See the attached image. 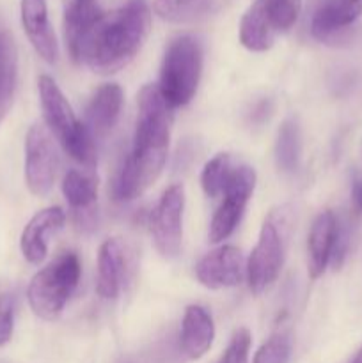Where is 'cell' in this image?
Returning a JSON list of instances; mask_svg holds the SVG:
<instances>
[{"label": "cell", "mask_w": 362, "mask_h": 363, "mask_svg": "<svg viewBox=\"0 0 362 363\" xmlns=\"http://www.w3.org/2000/svg\"><path fill=\"white\" fill-rule=\"evenodd\" d=\"M170 126L172 108L160 94L158 85H144L137 99L133 145L114 183L116 201H133L158 179L169 152Z\"/></svg>", "instance_id": "cell-1"}, {"label": "cell", "mask_w": 362, "mask_h": 363, "mask_svg": "<svg viewBox=\"0 0 362 363\" xmlns=\"http://www.w3.org/2000/svg\"><path fill=\"white\" fill-rule=\"evenodd\" d=\"M151 30V9L144 0H128L119 9L103 13L82 43L77 64L94 73L112 74L135 59Z\"/></svg>", "instance_id": "cell-2"}, {"label": "cell", "mask_w": 362, "mask_h": 363, "mask_svg": "<svg viewBox=\"0 0 362 363\" xmlns=\"http://www.w3.org/2000/svg\"><path fill=\"white\" fill-rule=\"evenodd\" d=\"M202 46L194 35H180L169 43L160 67V94L170 108L192 101L201 82Z\"/></svg>", "instance_id": "cell-3"}, {"label": "cell", "mask_w": 362, "mask_h": 363, "mask_svg": "<svg viewBox=\"0 0 362 363\" xmlns=\"http://www.w3.org/2000/svg\"><path fill=\"white\" fill-rule=\"evenodd\" d=\"M80 273V259L73 252H64L55 261L39 269L27 289L32 312L45 321L59 319L67 300L77 289Z\"/></svg>", "instance_id": "cell-4"}, {"label": "cell", "mask_w": 362, "mask_h": 363, "mask_svg": "<svg viewBox=\"0 0 362 363\" xmlns=\"http://www.w3.org/2000/svg\"><path fill=\"white\" fill-rule=\"evenodd\" d=\"M302 13V0H254L240 21V41L251 52H266Z\"/></svg>", "instance_id": "cell-5"}, {"label": "cell", "mask_w": 362, "mask_h": 363, "mask_svg": "<svg viewBox=\"0 0 362 363\" xmlns=\"http://www.w3.org/2000/svg\"><path fill=\"white\" fill-rule=\"evenodd\" d=\"M290 222L284 211L272 213L259 230L258 245L247 261V280L254 294L268 289L280 275L286 257Z\"/></svg>", "instance_id": "cell-6"}, {"label": "cell", "mask_w": 362, "mask_h": 363, "mask_svg": "<svg viewBox=\"0 0 362 363\" xmlns=\"http://www.w3.org/2000/svg\"><path fill=\"white\" fill-rule=\"evenodd\" d=\"M59 172V152L45 124H34L25 137V183L35 197H46Z\"/></svg>", "instance_id": "cell-7"}, {"label": "cell", "mask_w": 362, "mask_h": 363, "mask_svg": "<svg viewBox=\"0 0 362 363\" xmlns=\"http://www.w3.org/2000/svg\"><path fill=\"white\" fill-rule=\"evenodd\" d=\"M254 188L256 172L252 167L241 165L233 170L229 183L222 194V204L219 206L212 223H209V241L212 243H220V241L227 240L236 230L245 208L254 194Z\"/></svg>", "instance_id": "cell-8"}, {"label": "cell", "mask_w": 362, "mask_h": 363, "mask_svg": "<svg viewBox=\"0 0 362 363\" xmlns=\"http://www.w3.org/2000/svg\"><path fill=\"white\" fill-rule=\"evenodd\" d=\"M185 190L172 184L163 191L151 215V234L155 247L163 257L172 259L180 254L183 243Z\"/></svg>", "instance_id": "cell-9"}, {"label": "cell", "mask_w": 362, "mask_h": 363, "mask_svg": "<svg viewBox=\"0 0 362 363\" xmlns=\"http://www.w3.org/2000/svg\"><path fill=\"white\" fill-rule=\"evenodd\" d=\"M38 91L45 126L64 149L80 130L82 121L77 119L70 101L52 77L41 74L38 78Z\"/></svg>", "instance_id": "cell-10"}, {"label": "cell", "mask_w": 362, "mask_h": 363, "mask_svg": "<svg viewBox=\"0 0 362 363\" xmlns=\"http://www.w3.org/2000/svg\"><path fill=\"white\" fill-rule=\"evenodd\" d=\"M195 277L208 289L240 286L247 279V261L240 248L226 245L206 254L197 262Z\"/></svg>", "instance_id": "cell-11"}, {"label": "cell", "mask_w": 362, "mask_h": 363, "mask_svg": "<svg viewBox=\"0 0 362 363\" xmlns=\"http://www.w3.org/2000/svg\"><path fill=\"white\" fill-rule=\"evenodd\" d=\"M21 25L35 53L45 62L57 64L59 45L55 32L48 20V9L45 0H21Z\"/></svg>", "instance_id": "cell-12"}, {"label": "cell", "mask_w": 362, "mask_h": 363, "mask_svg": "<svg viewBox=\"0 0 362 363\" xmlns=\"http://www.w3.org/2000/svg\"><path fill=\"white\" fill-rule=\"evenodd\" d=\"M64 215L62 208L55 206V208H46L43 211L35 213L31 218V222L25 225L23 233H21L20 248L23 257L31 264H41L48 255V241L52 234L62 229Z\"/></svg>", "instance_id": "cell-13"}, {"label": "cell", "mask_w": 362, "mask_h": 363, "mask_svg": "<svg viewBox=\"0 0 362 363\" xmlns=\"http://www.w3.org/2000/svg\"><path fill=\"white\" fill-rule=\"evenodd\" d=\"M362 16V0H323L311 21L318 41L330 43Z\"/></svg>", "instance_id": "cell-14"}, {"label": "cell", "mask_w": 362, "mask_h": 363, "mask_svg": "<svg viewBox=\"0 0 362 363\" xmlns=\"http://www.w3.org/2000/svg\"><path fill=\"white\" fill-rule=\"evenodd\" d=\"M213 339H215V325L212 315L201 305H190L185 311L183 323H181L180 344L183 353L190 360H199L208 353Z\"/></svg>", "instance_id": "cell-15"}, {"label": "cell", "mask_w": 362, "mask_h": 363, "mask_svg": "<svg viewBox=\"0 0 362 363\" xmlns=\"http://www.w3.org/2000/svg\"><path fill=\"white\" fill-rule=\"evenodd\" d=\"M337 218L332 211H323L312 222L307 238V266L309 277L319 279L330 264L334 240H336Z\"/></svg>", "instance_id": "cell-16"}, {"label": "cell", "mask_w": 362, "mask_h": 363, "mask_svg": "<svg viewBox=\"0 0 362 363\" xmlns=\"http://www.w3.org/2000/svg\"><path fill=\"white\" fill-rule=\"evenodd\" d=\"M123 108V89L117 84H105L96 91L85 112V124L94 137H105L121 116Z\"/></svg>", "instance_id": "cell-17"}, {"label": "cell", "mask_w": 362, "mask_h": 363, "mask_svg": "<svg viewBox=\"0 0 362 363\" xmlns=\"http://www.w3.org/2000/svg\"><path fill=\"white\" fill-rule=\"evenodd\" d=\"M124 254L117 240H106L99 247L98 254V280L96 293L103 300H114L121 293L124 279Z\"/></svg>", "instance_id": "cell-18"}, {"label": "cell", "mask_w": 362, "mask_h": 363, "mask_svg": "<svg viewBox=\"0 0 362 363\" xmlns=\"http://www.w3.org/2000/svg\"><path fill=\"white\" fill-rule=\"evenodd\" d=\"M103 11L96 6V2H80V0H73L70 6L66 7L64 13V34H66V45L67 52H70L71 59H77L78 50H80L82 43H84L85 35L92 28V25L98 21Z\"/></svg>", "instance_id": "cell-19"}, {"label": "cell", "mask_w": 362, "mask_h": 363, "mask_svg": "<svg viewBox=\"0 0 362 363\" xmlns=\"http://www.w3.org/2000/svg\"><path fill=\"white\" fill-rule=\"evenodd\" d=\"M219 6V0H155L153 11L167 23L187 25L204 20Z\"/></svg>", "instance_id": "cell-20"}, {"label": "cell", "mask_w": 362, "mask_h": 363, "mask_svg": "<svg viewBox=\"0 0 362 363\" xmlns=\"http://www.w3.org/2000/svg\"><path fill=\"white\" fill-rule=\"evenodd\" d=\"M62 194L67 204L78 213L91 211L98 201V183L78 170H70L62 179Z\"/></svg>", "instance_id": "cell-21"}, {"label": "cell", "mask_w": 362, "mask_h": 363, "mask_svg": "<svg viewBox=\"0 0 362 363\" xmlns=\"http://www.w3.org/2000/svg\"><path fill=\"white\" fill-rule=\"evenodd\" d=\"M302 151L300 130L295 121H284L279 128L275 142V162L283 172H293L298 165Z\"/></svg>", "instance_id": "cell-22"}, {"label": "cell", "mask_w": 362, "mask_h": 363, "mask_svg": "<svg viewBox=\"0 0 362 363\" xmlns=\"http://www.w3.org/2000/svg\"><path fill=\"white\" fill-rule=\"evenodd\" d=\"M233 167H231V156L227 152H220V155L213 156L208 163L204 165L201 174V186L204 194L209 199H216L224 194L229 177L233 174Z\"/></svg>", "instance_id": "cell-23"}, {"label": "cell", "mask_w": 362, "mask_h": 363, "mask_svg": "<svg viewBox=\"0 0 362 363\" xmlns=\"http://www.w3.org/2000/svg\"><path fill=\"white\" fill-rule=\"evenodd\" d=\"M291 337L290 333H275L270 337L256 353L252 363H290Z\"/></svg>", "instance_id": "cell-24"}, {"label": "cell", "mask_w": 362, "mask_h": 363, "mask_svg": "<svg viewBox=\"0 0 362 363\" xmlns=\"http://www.w3.org/2000/svg\"><path fill=\"white\" fill-rule=\"evenodd\" d=\"M252 337L247 328H240L231 339L226 353L220 358L219 363H247L248 351H251Z\"/></svg>", "instance_id": "cell-25"}, {"label": "cell", "mask_w": 362, "mask_h": 363, "mask_svg": "<svg viewBox=\"0 0 362 363\" xmlns=\"http://www.w3.org/2000/svg\"><path fill=\"white\" fill-rule=\"evenodd\" d=\"M14 300L11 294H0V347L6 346L13 337Z\"/></svg>", "instance_id": "cell-26"}, {"label": "cell", "mask_w": 362, "mask_h": 363, "mask_svg": "<svg viewBox=\"0 0 362 363\" xmlns=\"http://www.w3.org/2000/svg\"><path fill=\"white\" fill-rule=\"evenodd\" d=\"M348 247H350V227H348V223L337 220L336 240H334L332 255H330V264H332L334 269H341L344 259H346Z\"/></svg>", "instance_id": "cell-27"}, {"label": "cell", "mask_w": 362, "mask_h": 363, "mask_svg": "<svg viewBox=\"0 0 362 363\" xmlns=\"http://www.w3.org/2000/svg\"><path fill=\"white\" fill-rule=\"evenodd\" d=\"M11 71H16V46L13 35L0 28V77Z\"/></svg>", "instance_id": "cell-28"}, {"label": "cell", "mask_w": 362, "mask_h": 363, "mask_svg": "<svg viewBox=\"0 0 362 363\" xmlns=\"http://www.w3.org/2000/svg\"><path fill=\"white\" fill-rule=\"evenodd\" d=\"M14 89H16V71L2 74L0 77V123L13 105Z\"/></svg>", "instance_id": "cell-29"}, {"label": "cell", "mask_w": 362, "mask_h": 363, "mask_svg": "<svg viewBox=\"0 0 362 363\" xmlns=\"http://www.w3.org/2000/svg\"><path fill=\"white\" fill-rule=\"evenodd\" d=\"M351 209L357 216H362V174H355L351 181Z\"/></svg>", "instance_id": "cell-30"}, {"label": "cell", "mask_w": 362, "mask_h": 363, "mask_svg": "<svg viewBox=\"0 0 362 363\" xmlns=\"http://www.w3.org/2000/svg\"><path fill=\"white\" fill-rule=\"evenodd\" d=\"M350 363H362V347L357 351V354H355V357L351 358Z\"/></svg>", "instance_id": "cell-31"}, {"label": "cell", "mask_w": 362, "mask_h": 363, "mask_svg": "<svg viewBox=\"0 0 362 363\" xmlns=\"http://www.w3.org/2000/svg\"><path fill=\"white\" fill-rule=\"evenodd\" d=\"M80 2H96V0H80Z\"/></svg>", "instance_id": "cell-32"}]
</instances>
